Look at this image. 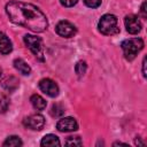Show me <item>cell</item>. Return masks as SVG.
<instances>
[{"mask_svg": "<svg viewBox=\"0 0 147 147\" xmlns=\"http://www.w3.org/2000/svg\"><path fill=\"white\" fill-rule=\"evenodd\" d=\"M39 88L45 94H47L48 96H52V98H54V96H56L59 94V86H57V84L54 80L49 79V78L41 79L39 82Z\"/></svg>", "mask_w": 147, "mask_h": 147, "instance_id": "7", "label": "cell"}, {"mask_svg": "<svg viewBox=\"0 0 147 147\" xmlns=\"http://www.w3.org/2000/svg\"><path fill=\"white\" fill-rule=\"evenodd\" d=\"M30 101H31V105H32L36 109H38V110H44V109L46 108V105H47L46 101H45V99L41 98V96L38 95V94L31 95Z\"/></svg>", "mask_w": 147, "mask_h": 147, "instance_id": "13", "label": "cell"}, {"mask_svg": "<svg viewBox=\"0 0 147 147\" xmlns=\"http://www.w3.org/2000/svg\"><path fill=\"white\" fill-rule=\"evenodd\" d=\"M140 13H141V15H142V17H144V18H146V17H147V13H146V1H144V2H142L141 8H140Z\"/></svg>", "mask_w": 147, "mask_h": 147, "instance_id": "22", "label": "cell"}, {"mask_svg": "<svg viewBox=\"0 0 147 147\" xmlns=\"http://www.w3.org/2000/svg\"><path fill=\"white\" fill-rule=\"evenodd\" d=\"M98 28L99 31L106 36H113L119 32V28L117 25V17L111 14L103 15L99 21Z\"/></svg>", "mask_w": 147, "mask_h": 147, "instance_id": "3", "label": "cell"}, {"mask_svg": "<svg viewBox=\"0 0 147 147\" xmlns=\"http://www.w3.org/2000/svg\"><path fill=\"white\" fill-rule=\"evenodd\" d=\"M121 46L124 53V57L127 61H132L137 56V54L144 48V40L141 38H131L124 40Z\"/></svg>", "mask_w": 147, "mask_h": 147, "instance_id": "2", "label": "cell"}, {"mask_svg": "<svg viewBox=\"0 0 147 147\" xmlns=\"http://www.w3.org/2000/svg\"><path fill=\"white\" fill-rule=\"evenodd\" d=\"M64 114V108L59 105V103H55L52 106V109H51V115L54 116V117H60Z\"/></svg>", "mask_w": 147, "mask_h": 147, "instance_id": "18", "label": "cell"}, {"mask_svg": "<svg viewBox=\"0 0 147 147\" xmlns=\"http://www.w3.org/2000/svg\"><path fill=\"white\" fill-rule=\"evenodd\" d=\"M136 145H139V146H145L144 142H141L139 139H136Z\"/></svg>", "mask_w": 147, "mask_h": 147, "instance_id": "24", "label": "cell"}, {"mask_svg": "<svg viewBox=\"0 0 147 147\" xmlns=\"http://www.w3.org/2000/svg\"><path fill=\"white\" fill-rule=\"evenodd\" d=\"M23 124L25 127L31 130H41L45 125V118L40 114H33L24 118Z\"/></svg>", "mask_w": 147, "mask_h": 147, "instance_id": "6", "label": "cell"}, {"mask_svg": "<svg viewBox=\"0 0 147 147\" xmlns=\"http://www.w3.org/2000/svg\"><path fill=\"white\" fill-rule=\"evenodd\" d=\"M84 3L90 8H96L101 5V0H84Z\"/></svg>", "mask_w": 147, "mask_h": 147, "instance_id": "20", "label": "cell"}, {"mask_svg": "<svg viewBox=\"0 0 147 147\" xmlns=\"http://www.w3.org/2000/svg\"><path fill=\"white\" fill-rule=\"evenodd\" d=\"M55 31H56V33H57L59 36H61V37L70 38V37H72V36L76 34L77 29H76V26H75L71 22H69V21H60V22L56 24V26H55Z\"/></svg>", "mask_w": 147, "mask_h": 147, "instance_id": "5", "label": "cell"}, {"mask_svg": "<svg viewBox=\"0 0 147 147\" xmlns=\"http://www.w3.org/2000/svg\"><path fill=\"white\" fill-rule=\"evenodd\" d=\"M41 146H60L61 142L55 134H46L40 142Z\"/></svg>", "mask_w": 147, "mask_h": 147, "instance_id": "14", "label": "cell"}, {"mask_svg": "<svg viewBox=\"0 0 147 147\" xmlns=\"http://www.w3.org/2000/svg\"><path fill=\"white\" fill-rule=\"evenodd\" d=\"M6 13L9 20L33 32H42L47 29L46 15L36 6L22 1H9L6 5Z\"/></svg>", "mask_w": 147, "mask_h": 147, "instance_id": "1", "label": "cell"}, {"mask_svg": "<svg viewBox=\"0 0 147 147\" xmlns=\"http://www.w3.org/2000/svg\"><path fill=\"white\" fill-rule=\"evenodd\" d=\"M65 145H77V146H82L83 141L78 136L75 137H68V139L65 140Z\"/></svg>", "mask_w": 147, "mask_h": 147, "instance_id": "19", "label": "cell"}, {"mask_svg": "<svg viewBox=\"0 0 147 147\" xmlns=\"http://www.w3.org/2000/svg\"><path fill=\"white\" fill-rule=\"evenodd\" d=\"M13 49L11 46V41L9 40V38L0 31V53L1 54H9Z\"/></svg>", "mask_w": 147, "mask_h": 147, "instance_id": "11", "label": "cell"}, {"mask_svg": "<svg viewBox=\"0 0 147 147\" xmlns=\"http://www.w3.org/2000/svg\"><path fill=\"white\" fill-rule=\"evenodd\" d=\"M14 67L22 75H30V72H31L30 65L23 59H15L14 60Z\"/></svg>", "mask_w": 147, "mask_h": 147, "instance_id": "12", "label": "cell"}, {"mask_svg": "<svg viewBox=\"0 0 147 147\" xmlns=\"http://www.w3.org/2000/svg\"><path fill=\"white\" fill-rule=\"evenodd\" d=\"M56 129L61 132H72L78 130V123L74 117H64L56 123Z\"/></svg>", "mask_w": 147, "mask_h": 147, "instance_id": "8", "label": "cell"}, {"mask_svg": "<svg viewBox=\"0 0 147 147\" xmlns=\"http://www.w3.org/2000/svg\"><path fill=\"white\" fill-rule=\"evenodd\" d=\"M124 23H125L126 31L129 33H131V34H136V33L140 32V30H141V22L139 21L138 16H136V15L125 16Z\"/></svg>", "mask_w": 147, "mask_h": 147, "instance_id": "9", "label": "cell"}, {"mask_svg": "<svg viewBox=\"0 0 147 147\" xmlns=\"http://www.w3.org/2000/svg\"><path fill=\"white\" fill-rule=\"evenodd\" d=\"M77 1L78 0H60L61 5L64 6V7H72L77 3Z\"/></svg>", "mask_w": 147, "mask_h": 147, "instance_id": "21", "label": "cell"}, {"mask_svg": "<svg viewBox=\"0 0 147 147\" xmlns=\"http://www.w3.org/2000/svg\"><path fill=\"white\" fill-rule=\"evenodd\" d=\"M1 85H2V87H3L6 91H8V92H14V91L18 87L20 82H18V79H17L16 77H14V76H7V77H5V78L1 80Z\"/></svg>", "mask_w": 147, "mask_h": 147, "instance_id": "10", "label": "cell"}, {"mask_svg": "<svg viewBox=\"0 0 147 147\" xmlns=\"http://www.w3.org/2000/svg\"><path fill=\"white\" fill-rule=\"evenodd\" d=\"M5 147H17V146H22L23 145V142H22V140L20 139V137H17V136H10V137H8L6 140H5V142L2 144Z\"/></svg>", "mask_w": 147, "mask_h": 147, "instance_id": "15", "label": "cell"}, {"mask_svg": "<svg viewBox=\"0 0 147 147\" xmlns=\"http://www.w3.org/2000/svg\"><path fill=\"white\" fill-rule=\"evenodd\" d=\"M9 107V98L6 93L0 92V114H3L7 111Z\"/></svg>", "mask_w": 147, "mask_h": 147, "instance_id": "16", "label": "cell"}, {"mask_svg": "<svg viewBox=\"0 0 147 147\" xmlns=\"http://www.w3.org/2000/svg\"><path fill=\"white\" fill-rule=\"evenodd\" d=\"M24 42L28 46V48L34 54L36 57H38L40 61L44 60V48H42V41L39 37L32 36V34H25L24 36Z\"/></svg>", "mask_w": 147, "mask_h": 147, "instance_id": "4", "label": "cell"}, {"mask_svg": "<svg viewBox=\"0 0 147 147\" xmlns=\"http://www.w3.org/2000/svg\"><path fill=\"white\" fill-rule=\"evenodd\" d=\"M145 67H146V57H144L142 60V76L146 77V70H145Z\"/></svg>", "mask_w": 147, "mask_h": 147, "instance_id": "23", "label": "cell"}, {"mask_svg": "<svg viewBox=\"0 0 147 147\" xmlns=\"http://www.w3.org/2000/svg\"><path fill=\"white\" fill-rule=\"evenodd\" d=\"M86 69H87V65H86V62L85 61H79L77 62L76 67H75V71L77 74L78 77H83L86 72Z\"/></svg>", "mask_w": 147, "mask_h": 147, "instance_id": "17", "label": "cell"}]
</instances>
